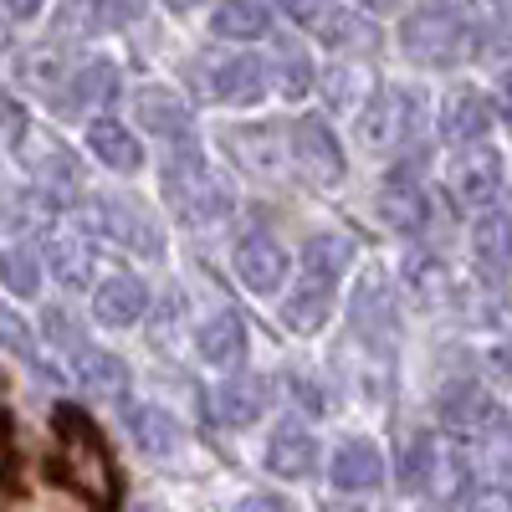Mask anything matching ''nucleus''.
<instances>
[{
    "label": "nucleus",
    "mask_w": 512,
    "mask_h": 512,
    "mask_svg": "<svg viewBox=\"0 0 512 512\" xmlns=\"http://www.w3.org/2000/svg\"><path fill=\"white\" fill-rule=\"evenodd\" d=\"M164 200H169V210H175L185 226H200V231L205 226H221L231 216V205H236L231 185L205 164V154L195 144L180 149L175 159L164 164Z\"/></svg>",
    "instance_id": "obj_1"
},
{
    "label": "nucleus",
    "mask_w": 512,
    "mask_h": 512,
    "mask_svg": "<svg viewBox=\"0 0 512 512\" xmlns=\"http://www.w3.org/2000/svg\"><path fill=\"white\" fill-rule=\"evenodd\" d=\"M57 472L72 492H82L88 502L108 507L113 492H118V477H113V461H108V446L103 436L93 431L88 415L77 410H62L57 415Z\"/></svg>",
    "instance_id": "obj_2"
},
{
    "label": "nucleus",
    "mask_w": 512,
    "mask_h": 512,
    "mask_svg": "<svg viewBox=\"0 0 512 512\" xmlns=\"http://www.w3.org/2000/svg\"><path fill=\"white\" fill-rule=\"evenodd\" d=\"M472 41H477L472 26H466L456 11H446V6H420L400 26V47L420 67H456V62H466Z\"/></svg>",
    "instance_id": "obj_3"
},
{
    "label": "nucleus",
    "mask_w": 512,
    "mask_h": 512,
    "mask_svg": "<svg viewBox=\"0 0 512 512\" xmlns=\"http://www.w3.org/2000/svg\"><path fill=\"white\" fill-rule=\"evenodd\" d=\"M425 123V93L420 88H384L359 108V144L369 154H395L410 139H420Z\"/></svg>",
    "instance_id": "obj_4"
},
{
    "label": "nucleus",
    "mask_w": 512,
    "mask_h": 512,
    "mask_svg": "<svg viewBox=\"0 0 512 512\" xmlns=\"http://www.w3.org/2000/svg\"><path fill=\"white\" fill-rule=\"evenodd\" d=\"M446 190H451V200L461 210H472V216L487 210L497 200V190H502V159H497V149H487V144L456 149V159L446 164Z\"/></svg>",
    "instance_id": "obj_5"
},
{
    "label": "nucleus",
    "mask_w": 512,
    "mask_h": 512,
    "mask_svg": "<svg viewBox=\"0 0 512 512\" xmlns=\"http://www.w3.org/2000/svg\"><path fill=\"white\" fill-rule=\"evenodd\" d=\"M292 159H297V169L313 180V185H338L344 180V169H349V159H344V144L333 139V128H328V118H318V113H303L292 123Z\"/></svg>",
    "instance_id": "obj_6"
},
{
    "label": "nucleus",
    "mask_w": 512,
    "mask_h": 512,
    "mask_svg": "<svg viewBox=\"0 0 512 512\" xmlns=\"http://www.w3.org/2000/svg\"><path fill=\"white\" fill-rule=\"evenodd\" d=\"M349 323L369 349H390V338H395V292H390V277H384L379 267H364V277L354 282Z\"/></svg>",
    "instance_id": "obj_7"
},
{
    "label": "nucleus",
    "mask_w": 512,
    "mask_h": 512,
    "mask_svg": "<svg viewBox=\"0 0 512 512\" xmlns=\"http://www.w3.org/2000/svg\"><path fill=\"white\" fill-rule=\"evenodd\" d=\"M88 216H93V221L82 226V231H98V236H108V241H118V246H128V251H144V256H159V251H164L154 221L144 216L139 205H128V200H118V195L93 200Z\"/></svg>",
    "instance_id": "obj_8"
},
{
    "label": "nucleus",
    "mask_w": 512,
    "mask_h": 512,
    "mask_svg": "<svg viewBox=\"0 0 512 512\" xmlns=\"http://www.w3.org/2000/svg\"><path fill=\"white\" fill-rule=\"evenodd\" d=\"M16 154H21V164L31 169V180L47 190V195H77V185H82V164H77L62 144L41 139V134H21Z\"/></svg>",
    "instance_id": "obj_9"
},
{
    "label": "nucleus",
    "mask_w": 512,
    "mask_h": 512,
    "mask_svg": "<svg viewBox=\"0 0 512 512\" xmlns=\"http://www.w3.org/2000/svg\"><path fill=\"white\" fill-rule=\"evenodd\" d=\"M492 420H497V405H492V395L482 390V384H472V379L451 384V390L441 395V425H446L456 441H487Z\"/></svg>",
    "instance_id": "obj_10"
},
{
    "label": "nucleus",
    "mask_w": 512,
    "mask_h": 512,
    "mask_svg": "<svg viewBox=\"0 0 512 512\" xmlns=\"http://www.w3.org/2000/svg\"><path fill=\"white\" fill-rule=\"evenodd\" d=\"M492 123H497L492 98H482L477 88L446 93V103H441V139H446V144L472 149V144H482V139L492 134Z\"/></svg>",
    "instance_id": "obj_11"
},
{
    "label": "nucleus",
    "mask_w": 512,
    "mask_h": 512,
    "mask_svg": "<svg viewBox=\"0 0 512 512\" xmlns=\"http://www.w3.org/2000/svg\"><path fill=\"white\" fill-rule=\"evenodd\" d=\"M374 210H379L384 226H390V231H405V236H415V231L425 226V216H431L425 190H420V180L410 175V169L384 175V185H379V195H374Z\"/></svg>",
    "instance_id": "obj_12"
},
{
    "label": "nucleus",
    "mask_w": 512,
    "mask_h": 512,
    "mask_svg": "<svg viewBox=\"0 0 512 512\" xmlns=\"http://www.w3.org/2000/svg\"><path fill=\"white\" fill-rule=\"evenodd\" d=\"M328 482H333L338 492H374V487L384 482V456H379V446L364 441V436L344 441V446L333 451V461H328Z\"/></svg>",
    "instance_id": "obj_13"
},
{
    "label": "nucleus",
    "mask_w": 512,
    "mask_h": 512,
    "mask_svg": "<svg viewBox=\"0 0 512 512\" xmlns=\"http://www.w3.org/2000/svg\"><path fill=\"white\" fill-rule=\"evenodd\" d=\"M210 93L226 108H251L267 98V67L262 57H226L216 72H210Z\"/></svg>",
    "instance_id": "obj_14"
},
{
    "label": "nucleus",
    "mask_w": 512,
    "mask_h": 512,
    "mask_svg": "<svg viewBox=\"0 0 512 512\" xmlns=\"http://www.w3.org/2000/svg\"><path fill=\"white\" fill-rule=\"evenodd\" d=\"M267 405H272V379H262V374H236L216 395V415H221V425H231V431L256 425L267 415Z\"/></svg>",
    "instance_id": "obj_15"
},
{
    "label": "nucleus",
    "mask_w": 512,
    "mask_h": 512,
    "mask_svg": "<svg viewBox=\"0 0 512 512\" xmlns=\"http://www.w3.org/2000/svg\"><path fill=\"white\" fill-rule=\"evenodd\" d=\"M236 277L251 292H277L287 282V251L272 236H246L236 246Z\"/></svg>",
    "instance_id": "obj_16"
},
{
    "label": "nucleus",
    "mask_w": 512,
    "mask_h": 512,
    "mask_svg": "<svg viewBox=\"0 0 512 512\" xmlns=\"http://www.w3.org/2000/svg\"><path fill=\"white\" fill-rule=\"evenodd\" d=\"M149 313V287L139 277H108L93 292V318L103 328H128Z\"/></svg>",
    "instance_id": "obj_17"
},
{
    "label": "nucleus",
    "mask_w": 512,
    "mask_h": 512,
    "mask_svg": "<svg viewBox=\"0 0 512 512\" xmlns=\"http://www.w3.org/2000/svg\"><path fill=\"white\" fill-rule=\"evenodd\" d=\"M267 466H272V477L303 482L313 466H318V441L297 420H287V425H277L272 441H267Z\"/></svg>",
    "instance_id": "obj_18"
},
{
    "label": "nucleus",
    "mask_w": 512,
    "mask_h": 512,
    "mask_svg": "<svg viewBox=\"0 0 512 512\" xmlns=\"http://www.w3.org/2000/svg\"><path fill=\"white\" fill-rule=\"evenodd\" d=\"M472 262L492 282L512 267V221H507V210H487V216H477V226H472Z\"/></svg>",
    "instance_id": "obj_19"
},
{
    "label": "nucleus",
    "mask_w": 512,
    "mask_h": 512,
    "mask_svg": "<svg viewBox=\"0 0 512 512\" xmlns=\"http://www.w3.org/2000/svg\"><path fill=\"white\" fill-rule=\"evenodd\" d=\"M47 262H52V272H57L62 287H88L93 282V241H88V231H82V226L52 231Z\"/></svg>",
    "instance_id": "obj_20"
},
{
    "label": "nucleus",
    "mask_w": 512,
    "mask_h": 512,
    "mask_svg": "<svg viewBox=\"0 0 512 512\" xmlns=\"http://www.w3.org/2000/svg\"><path fill=\"white\" fill-rule=\"evenodd\" d=\"M195 349H200V359L210 364V369H236L241 359H246V323L226 308V313H216L200 333H195Z\"/></svg>",
    "instance_id": "obj_21"
},
{
    "label": "nucleus",
    "mask_w": 512,
    "mask_h": 512,
    "mask_svg": "<svg viewBox=\"0 0 512 512\" xmlns=\"http://www.w3.org/2000/svg\"><path fill=\"white\" fill-rule=\"evenodd\" d=\"M118 98V67L113 62H82L67 82V93H62V113H88V108H103Z\"/></svg>",
    "instance_id": "obj_22"
},
{
    "label": "nucleus",
    "mask_w": 512,
    "mask_h": 512,
    "mask_svg": "<svg viewBox=\"0 0 512 512\" xmlns=\"http://www.w3.org/2000/svg\"><path fill=\"white\" fill-rule=\"evenodd\" d=\"M128 436H134V446L149 451V456H169L185 441L180 420L169 410H159V405H128Z\"/></svg>",
    "instance_id": "obj_23"
},
{
    "label": "nucleus",
    "mask_w": 512,
    "mask_h": 512,
    "mask_svg": "<svg viewBox=\"0 0 512 512\" xmlns=\"http://www.w3.org/2000/svg\"><path fill=\"white\" fill-rule=\"evenodd\" d=\"M226 149L241 169H251V175H272V169L282 164V144H277V128L267 123H246V128H231L226 134Z\"/></svg>",
    "instance_id": "obj_24"
},
{
    "label": "nucleus",
    "mask_w": 512,
    "mask_h": 512,
    "mask_svg": "<svg viewBox=\"0 0 512 512\" xmlns=\"http://www.w3.org/2000/svg\"><path fill=\"white\" fill-rule=\"evenodd\" d=\"M72 369H77V384L82 390H93L103 400H123L128 395V364L108 349H82L72 354Z\"/></svg>",
    "instance_id": "obj_25"
},
{
    "label": "nucleus",
    "mask_w": 512,
    "mask_h": 512,
    "mask_svg": "<svg viewBox=\"0 0 512 512\" xmlns=\"http://www.w3.org/2000/svg\"><path fill=\"white\" fill-rule=\"evenodd\" d=\"M210 31L221 41H262L272 31V11L262 0H221L216 16H210Z\"/></svg>",
    "instance_id": "obj_26"
},
{
    "label": "nucleus",
    "mask_w": 512,
    "mask_h": 512,
    "mask_svg": "<svg viewBox=\"0 0 512 512\" xmlns=\"http://www.w3.org/2000/svg\"><path fill=\"white\" fill-rule=\"evenodd\" d=\"M328 313H333V287L328 282H313V277H303L292 292H287V303H282V318H287V328H297V333H318L323 323H328Z\"/></svg>",
    "instance_id": "obj_27"
},
{
    "label": "nucleus",
    "mask_w": 512,
    "mask_h": 512,
    "mask_svg": "<svg viewBox=\"0 0 512 512\" xmlns=\"http://www.w3.org/2000/svg\"><path fill=\"white\" fill-rule=\"evenodd\" d=\"M354 241L349 236H333V231H323V236H313L308 246H303V277H313V282H338L349 267H354Z\"/></svg>",
    "instance_id": "obj_28"
},
{
    "label": "nucleus",
    "mask_w": 512,
    "mask_h": 512,
    "mask_svg": "<svg viewBox=\"0 0 512 512\" xmlns=\"http://www.w3.org/2000/svg\"><path fill=\"white\" fill-rule=\"evenodd\" d=\"M139 123L149 128L154 139H185V128H190V108L169 93V88H144L139 93Z\"/></svg>",
    "instance_id": "obj_29"
},
{
    "label": "nucleus",
    "mask_w": 512,
    "mask_h": 512,
    "mask_svg": "<svg viewBox=\"0 0 512 512\" xmlns=\"http://www.w3.org/2000/svg\"><path fill=\"white\" fill-rule=\"evenodd\" d=\"M88 149H93L108 169H118V175H128V169H139V164H144L139 139L128 134L123 123H113V118H98V123L88 128Z\"/></svg>",
    "instance_id": "obj_30"
},
{
    "label": "nucleus",
    "mask_w": 512,
    "mask_h": 512,
    "mask_svg": "<svg viewBox=\"0 0 512 512\" xmlns=\"http://www.w3.org/2000/svg\"><path fill=\"white\" fill-rule=\"evenodd\" d=\"M436 466H441L436 436H415L405 446V456H400V487L415 492V497H425V487H431V477H436Z\"/></svg>",
    "instance_id": "obj_31"
},
{
    "label": "nucleus",
    "mask_w": 512,
    "mask_h": 512,
    "mask_svg": "<svg viewBox=\"0 0 512 512\" xmlns=\"http://www.w3.org/2000/svg\"><path fill=\"white\" fill-rule=\"evenodd\" d=\"M0 287L16 297H36L41 292V256L31 246H6L0 251Z\"/></svg>",
    "instance_id": "obj_32"
},
{
    "label": "nucleus",
    "mask_w": 512,
    "mask_h": 512,
    "mask_svg": "<svg viewBox=\"0 0 512 512\" xmlns=\"http://www.w3.org/2000/svg\"><path fill=\"white\" fill-rule=\"evenodd\" d=\"M364 88H369V72H364V67H328V72H323V98H328V108H338V113L364 108Z\"/></svg>",
    "instance_id": "obj_33"
},
{
    "label": "nucleus",
    "mask_w": 512,
    "mask_h": 512,
    "mask_svg": "<svg viewBox=\"0 0 512 512\" xmlns=\"http://www.w3.org/2000/svg\"><path fill=\"white\" fill-rule=\"evenodd\" d=\"M313 36L328 41V47H354V41L364 47V41H369V31H364V26L354 21V11H344V6H328V16L313 26Z\"/></svg>",
    "instance_id": "obj_34"
},
{
    "label": "nucleus",
    "mask_w": 512,
    "mask_h": 512,
    "mask_svg": "<svg viewBox=\"0 0 512 512\" xmlns=\"http://www.w3.org/2000/svg\"><path fill=\"white\" fill-rule=\"evenodd\" d=\"M82 16H88V31H123L139 16V0H82Z\"/></svg>",
    "instance_id": "obj_35"
},
{
    "label": "nucleus",
    "mask_w": 512,
    "mask_h": 512,
    "mask_svg": "<svg viewBox=\"0 0 512 512\" xmlns=\"http://www.w3.org/2000/svg\"><path fill=\"white\" fill-rule=\"evenodd\" d=\"M277 88H282V98H303L313 88V62L297 52H282L277 57Z\"/></svg>",
    "instance_id": "obj_36"
},
{
    "label": "nucleus",
    "mask_w": 512,
    "mask_h": 512,
    "mask_svg": "<svg viewBox=\"0 0 512 512\" xmlns=\"http://www.w3.org/2000/svg\"><path fill=\"white\" fill-rule=\"evenodd\" d=\"M47 338H52L62 354H82V349H88V338H82V323H77L67 308H47Z\"/></svg>",
    "instance_id": "obj_37"
},
{
    "label": "nucleus",
    "mask_w": 512,
    "mask_h": 512,
    "mask_svg": "<svg viewBox=\"0 0 512 512\" xmlns=\"http://www.w3.org/2000/svg\"><path fill=\"white\" fill-rule=\"evenodd\" d=\"M405 282H410V292H420V297H436L441 267H436L425 251H415V256H405Z\"/></svg>",
    "instance_id": "obj_38"
},
{
    "label": "nucleus",
    "mask_w": 512,
    "mask_h": 512,
    "mask_svg": "<svg viewBox=\"0 0 512 512\" xmlns=\"http://www.w3.org/2000/svg\"><path fill=\"white\" fill-rule=\"evenodd\" d=\"M0 349H11V354H31V328H26V318H16L6 303H0Z\"/></svg>",
    "instance_id": "obj_39"
},
{
    "label": "nucleus",
    "mask_w": 512,
    "mask_h": 512,
    "mask_svg": "<svg viewBox=\"0 0 512 512\" xmlns=\"http://www.w3.org/2000/svg\"><path fill=\"white\" fill-rule=\"evenodd\" d=\"M328 6H333V0H277V11H282V16H292L297 26H308V31L328 16Z\"/></svg>",
    "instance_id": "obj_40"
},
{
    "label": "nucleus",
    "mask_w": 512,
    "mask_h": 512,
    "mask_svg": "<svg viewBox=\"0 0 512 512\" xmlns=\"http://www.w3.org/2000/svg\"><path fill=\"white\" fill-rule=\"evenodd\" d=\"M466 512H512V497H507L502 487H487V492L466 497Z\"/></svg>",
    "instance_id": "obj_41"
},
{
    "label": "nucleus",
    "mask_w": 512,
    "mask_h": 512,
    "mask_svg": "<svg viewBox=\"0 0 512 512\" xmlns=\"http://www.w3.org/2000/svg\"><path fill=\"white\" fill-rule=\"evenodd\" d=\"M236 512H292V502H282V497H267V492H251Z\"/></svg>",
    "instance_id": "obj_42"
},
{
    "label": "nucleus",
    "mask_w": 512,
    "mask_h": 512,
    "mask_svg": "<svg viewBox=\"0 0 512 512\" xmlns=\"http://www.w3.org/2000/svg\"><path fill=\"white\" fill-rule=\"evenodd\" d=\"M41 11V0H0V16L6 21H31Z\"/></svg>",
    "instance_id": "obj_43"
},
{
    "label": "nucleus",
    "mask_w": 512,
    "mask_h": 512,
    "mask_svg": "<svg viewBox=\"0 0 512 512\" xmlns=\"http://www.w3.org/2000/svg\"><path fill=\"white\" fill-rule=\"evenodd\" d=\"M292 395H297V405L313 410V415L323 410V390H318V384H308V379H297V390H292Z\"/></svg>",
    "instance_id": "obj_44"
},
{
    "label": "nucleus",
    "mask_w": 512,
    "mask_h": 512,
    "mask_svg": "<svg viewBox=\"0 0 512 512\" xmlns=\"http://www.w3.org/2000/svg\"><path fill=\"white\" fill-rule=\"evenodd\" d=\"M359 11H369V16H395L400 11V0H354Z\"/></svg>",
    "instance_id": "obj_45"
},
{
    "label": "nucleus",
    "mask_w": 512,
    "mask_h": 512,
    "mask_svg": "<svg viewBox=\"0 0 512 512\" xmlns=\"http://www.w3.org/2000/svg\"><path fill=\"white\" fill-rule=\"evenodd\" d=\"M502 103H507V113H512V72L502 77Z\"/></svg>",
    "instance_id": "obj_46"
},
{
    "label": "nucleus",
    "mask_w": 512,
    "mask_h": 512,
    "mask_svg": "<svg viewBox=\"0 0 512 512\" xmlns=\"http://www.w3.org/2000/svg\"><path fill=\"white\" fill-rule=\"evenodd\" d=\"M169 11H190V6H200V0H164Z\"/></svg>",
    "instance_id": "obj_47"
},
{
    "label": "nucleus",
    "mask_w": 512,
    "mask_h": 512,
    "mask_svg": "<svg viewBox=\"0 0 512 512\" xmlns=\"http://www.w3.org/2000/svg\"><path fill=\"white\" fill-rule=\"evenodd\" d=\"M492 6H507V0H492Z\"/></svg>",
    "instance_id": "obj_48"
}]
</instances>
